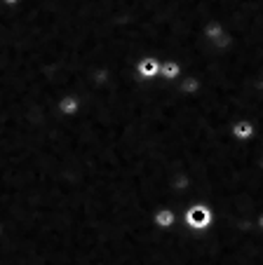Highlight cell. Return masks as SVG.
Returning <instances> with one entry per match:
<instances>
[]
</instances>
